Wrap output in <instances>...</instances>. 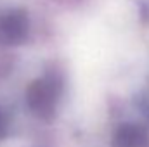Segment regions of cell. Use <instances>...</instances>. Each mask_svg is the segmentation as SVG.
Instances as JSON below:
<instances>
[{
  "label": "cell",
  "instance_id": "7a4b0ae2",
  "mask_svg": "<svg viewBox=\"0 0 149 147\" xmlns=\"http://www.w3.org/2000/svg\"><path fill=\"white\" fill-rule=\"evenodd\" d=\"M28 35V17L23 10H10L0 17V43L19 45Z\"/></svg>",
  "mask_w": 149,
  "mask_h": 147
},
{
  "label": "cell",
  "instance_id": "6da1fadb",
  "mask_svg": "<svg viewBox=\"0 0 149 147\" xmlns=\"http://www.w3.org/2000/svg\"><path fill=\"white\" fill-rule=\"evenodd\" d=\"M61 95V83L56 78L35 80L26 90V104L31 112L42 119H50L56 114V106Z\"/></svg>",
  "mask_w": 149,
  "mask_h": 147
},
{
  "label": "cell",
  "instance_id": "277c9868",
  "mask_svg": "<svg viewBox=\"0 0 149 147\" xmlns=\"http://www.w3.org/2000/svg\"><path fill=\"white\" fill-rule=\"evenodd\" d=\"M5 130H7V119H5V114L0 109V137H3Z\"/></svg>",
  "mask_w": 149,
  "mask_h": 147
},
{
  "label": "cell",
  "instance_id": "3957f363",
  "mask_svg": "<svg viewBox=\"0 0 149 147\" xmlns=\"http://www.w3.org/2000/svg\"><path fill=\"white\" fill-rule=\"evenodd\" d=\"M148 146V132L135 123H125L118 126L113 135L111 147H146Z\"/></svg>",
  "mask_w": 149,
  "mask_h": 147
}]
</instances>
